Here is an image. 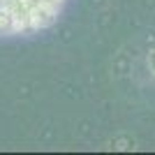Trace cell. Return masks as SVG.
<instances>
[{
    "label": "cell",
    "mask_w": 155,
    "mask_h": 155,
    "mask_svg": "<svg viewBox=\"0 0 155 155\" xmlns=\"http://www.w3.org/2000/svg\"><path fill=\"white\" fill-rule=\"evenodd\" d=\"M148 67H150V72L155 74V49L148 53Z\"/></svg>",
    "instance_id": "7a4b0ae2"
},
{
    "label": "cell",
    "mask_w": 155,
    "mask_h": 155,
    "mask_svg": "<svg viewBox=\"0 0 155 155\" xmlns=\"http://www.w3.org/2000/svg\"><path fill=\"white\" fill-rule=\"evenodd\" d=\"M67 0H0V37H30L51 28Z\"/></svg>",
    "instance_id": "6da1fadb"
}]
</instances>
